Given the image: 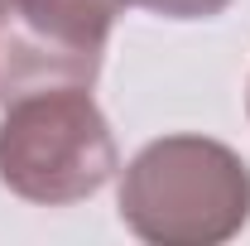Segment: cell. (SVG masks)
I'll list each match as a JSON object with an SVG mask.
<instances>
[{"label": "cell", "instance_id": "6da1fadb", "mask_svg": "<svg viewBox=\"0 0 250 246\" xmlns=\"http://www.w3.org/2000/svg\"><path fill=\"white\" fill-rule=\"evenodd\" d=\"M121 222L154 246H221L250 222L246 159L207 135H164L125 164Z\"/></svg>", "mask_w": 250, "mask_h": 246}, {"label": "cell", "instance_id": "7a4b0ae2", "mask_svg": "<svg viewBox=\"0 0 250 246\" xmlns=\"http://www.w3.org/2000/svg\"><path fill=\"white\" fill-rule=\"evenodd\" d=\"M0 111V184L24 203H82L121 169L111 121L92 101V87L29 92Z\"/></svg>", "mask_w": 250, "mask_h": 246}, {"label": "cell", "instance_id": "3957f363", "mask_svg": "<svg viewBox=\"0 0 250 246\" xmlns=\"http://www.w3.org/2000/svg\"><path fill=\"white\" fill-rule=\"evenodd\" d=\"M130 0H0V106L29 92L92 87Z\"/></svg>", "mask_w": 250, "mask_h": 246}, {"label": "cell", "instance_id": "277c9868", "mask_svg": "<svg viewBox=\"0 0 250 246\" xmlns=\"http://www.w3.org/2000/svg\"><path fill=\"white\" fill-rule=\"evenodd\" d=\"M135 5H145L149 15H164V20H212L231 0H135Z\"/></svg>", "mask_w": 250, "mask_h": 246}, {"label": "cell", "instance_id": "5b68a950", "mask_svg": "<svg viewBox=\"0 0 250 246\" xmlns=\"http://www.w3.org/2000/svg\"><path fill=\"white\" fill-rule=\"evenodd\" d=\"M246 111H250V87H246Z\"/></svg>", "mask_w": 250, "mask_h": 246}]
</instances>
